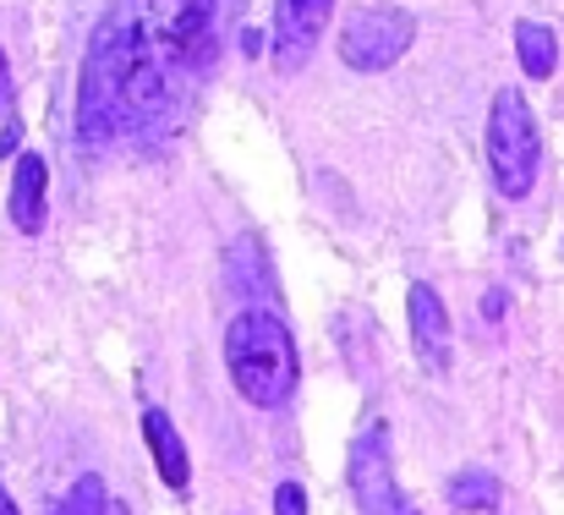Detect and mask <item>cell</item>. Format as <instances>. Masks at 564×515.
<instances>
[{
	"label": "cell",
	"instance_id": "obj_1",
	"mask_svg": "<svg viewBox=\"0 0 564 515\" xmlns=\"http://www.w3.org/2000/svg\"><path fill=\"white\" fill-rule=\"evenodd\" d=\"M214 55V0H116L83 55L77 143L165 138Z\"/></svg>",
	"mask_w": 564,
	"mask_h": 515
},
{
	"label": "cell",
	"instance_id": "obj_2",
	"mask_svg": "<svg viewBox=\"0 0 564 515\" xmlns=\"http://www.w3.org/2000/svg\"><path fill=\"white\" fill-rule=\"evenodd\" d=\"M225 367H230V384L241 389L247 406L258 411H280L291 395H296V341L285 330L280 313L269 308H247L230 319L225 330Z\"/></svg>",
	"mask_w": 564,
	"mask_h": 515
},
{
	"label": "cell",
	"instance_id": "obj_3",
	"mask_svg": "<svg viewBox=\"0 0 564 515\" xmlns=\"http://www.w3.org/2000/svg\"><path fill=\"white\" fill-rule=\"evenodd\" d=\"M543 165V138H538V116L527 105L521 88H499L494 110H488V175L499 197H527L538 186Z\"/></svg>",
	"mask_w": 564,
	"mask_h": 515
},
{
	"label": "cell",
	"instance_id": "obj_4",
	"mask_svg": "<svg viewBox=\"0 0 564 515\" xmlns=\"http://www.w3.org/2000/svg\"><path fill=\"white\" fill-rule=\"evenodd\" d=\"M416 39V17L405 6H362L340 28V61L351 72H389Z\"/></svg>",
	"mask_w": 564,
	"mask_h": 515
},
{
	"label": "cell",
	"instance_id": "obj_5",
	"mask_svg": "<svg viewBox=\"0 0 564 515\" xmlns=\"http://www.w3.org/2000/svg\"><path fill=\"white\" fill-rule=\"evenodd\" d=\"M351 494L362 515H416V505L400 494L394 483V461H389V428L368 422L351 444Z\"/></svg>",
	"mask_w": 564,
	"mask_h": 515
},
{
	"label": "cell",
	"instance_id": "obj_6",
	"mask_svg": "<svg viewBox=\"0 0 564 515\" xmlns=\"http://www.w3.org/2000/svg\"><path fill=\"white\" fill-rule=\"evenodd\" d=\"M335 0H274V28H269V50H274V72H302L307 55L318 50V33L329 22Z\"/></svg>",
	"mask_w": 564,
	"mask_h": 515
},
{
	"label": "cell",
	"instance_id": "obj_7",
	"mask_svg": "<svg viewBox=\"0 0 564 515\" xmlns=\"http://www.w3.org/2000/svg\"><path fill=\"white\" fill-rule=\"evenodd\" d=\"M405 319H411V345H416V362L427 367V373H449V308L438 302V291L427 286V280H416L411 291H405Z\"/></svg>",
	"mask_w": 564,
	"mask_h": 515
},
{
	"label": "cell",
	"instance_id": "obj_8",
	"mask_svg": "<svg viewBox=\"0 0 564 515\" xmlns=\"http://www.w3.org/2000/svg\"><path fill=\"white\" fill-rule=\"evenodd\" d=\"M143 439H149V450H154V466H160V478H165V489H187L192 483V466H187V444H182V433H176V422L160 411V406H149L143 411Z\"/></svg>",
	"mask_w": 564,
	"mask_h": 515
},
{
	"label": "cell",
	"instance_id": "obj_9",
	"mask_svg": "<svg viewBox=\"0 0 564 515\" xmlns=\"http://www.w3.org/2000/svg\"><path fill=\"white\" fill-rule=\"evenodd\" d=\"M44 186H50V171H44V160L39 154H22L17 160V171H11V225L17 230H39L44 225Z\"/></svg>",
	"mask_w": 564,
	"mask_h": 515
},
{
	"label": "cell",
	"instance_id": "obj_10",
	"mask_svg": "<svg viewBox=\"0 0 564 515\" xmlns=\"http://www.w3.org/2000/svg\"><path fill=\"white\" fill-rule=\"evenodd\" d=\"M516 55H521V72L532 77V83H549L554 77V66H560V39H554V28L549 22H516Z\"/></svg>",
	"mask_w": 564,
	"mask_h": 515
},
{
	"label": "cell",
	"instance_id": "obj_11",
	"mask_svg": "<svg viewBox=\"0 0 564 515\" xmlns=\"http://www.w3.org/2000/svg\"><path fill=\"white\" fill-rule=\"evenodd\" d=\"M449 505L466 515H494V505H499V483L488 478V472H460V478H449Z\"/></svg>",
	"mask_w": 564,
	"mask_h": 515
},
{
	"label": "cell",
	"instance_id": "obj_12",
	"mask_svg": "<svg viewBox=\"0 0 564 515\" xmlns=\"http://www.w3.org/2000/svg\"><path fill=\"white\" fill-rule=\"evenodd\" d=\"M55 515H110V489H105V478H99V472H83V478L72 483V494L55 505Z\"/></svg>",
	"mask_w": 564,
	"mask_h": 515
},
{
	"label": "cell",
	"instance_id": "obj_13",
	"mask_svg": "<svg viewBox=\"0 0 564 515\" xmlns=\"http://www.w3.org/2000/svg\"><path fill=\"white\" fill-rule=\"evenodd\" d=\"M230 264L241 269L236 280H241L247 291H269V275H263V258H258V236H247V242L236 247V258H230Z\"/></svg>",
	"mask_w": 564,
	"mask_h": 515
},
{
	"label": "cell",
	"instance_id": "obj_14",
	"mask_svg": "<svg viewBox=\"0 0 564 515\" xmlns=\"http://www.w3.org/2000/svg\"><path fill=\"white\" fill-rule=\"evenodd\" d=\"M274 515H307L302 483H280V489H274Z\"/></svg>",
	"mask_w": 564,
	"mask_h": 515
},
{
	"label": "cell",
	"instance_id": "obj_15",
	"mask_svg": "<svg viewBox=\"0 0 564 515\" xmlns=\"http://www.w3.org/2000/svg\"><path fill=\"white\" fill-rule=\"evenodd\" d=\"M0 116H11V66H6V50H0Z\"/></svg>",
	"mask_w": 564,
	"mask_h": 515
},
{
	"label": "cell",
	"instance_id": "obj_16",
	"mask_svg": "<svg viewBox=\"0 0 564 515\" xmlns=\"http://www.w3.org/2000/svg\"><path fill=\"white\" fill-rule=\"evenodd\" d=\"M482 319H488V324L505 319V291H488V297H482Z\"/></svg>",
	"mask_w": 564,
	"mask_h": 515
},
{
	"label": "cell",
	"instance_id": "obj_17",
	"mask_svg": "<svg viewBox=\"0 0 564 515\" xmlns=\"http://www.w3.org/2000/svg\"><path fill=\"white\" fill-rule=\"evenodd\" d=\"M17 143H22V127H17V121H11V132H6V138H0V154H11V149H17Z\"/></svg>",
	"mask_w": 564,
	"mask_h": 515
},
{
	"label": "cell",
	"instance_id": "obj_18",
	"mask_svg": "<svg viewBox=\"0 0 564 515\" xmlns=\"http://www.w3.org/2000/svg\"><path fill=\"white\" fill-rule=\"evenodd\" d=\"M0 515H22V511H17V500H11L6 489H0Z\"/></svg>",
	"mask_w": 564,
	"mask_h": 515
}]
</instances>
